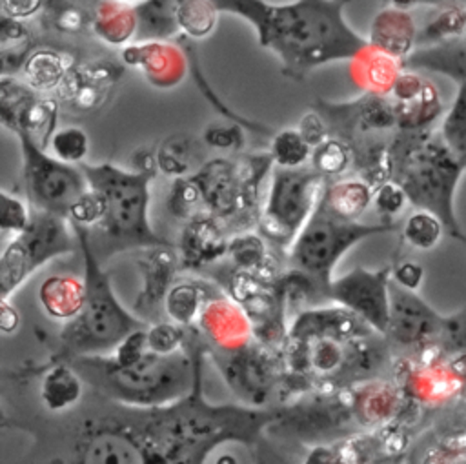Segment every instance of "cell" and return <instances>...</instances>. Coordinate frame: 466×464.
I'll return each mask as SVG.
<instances>
[{
    "instance_id": "cell-39",
    "label": "cell",
    "mask_w": 466,
    "mask_h": 464,
    "mask_svg": "<svg viewBox=\"0 0 466 464\" xmlns=\"http://www.w3.org/2000/svg\"><path fill=\"white\" fill-rule=\"evenodd\" d=\"M466 31V13L461 9H446L424 31L419 33L417 44H439L444 40L459 38Z\"/></svg>"
},
{
    "instance_id": "cell-51",
    "label": "cell",
    "mask_w": 466,
    "mask_h": 464,
    "mask_svg": "<svg viewBox=\"0 0 466 464\" xmlns=\"http://www.w3.org/2000/svg\"><path fill=\"white\" fill-rule=\"evenodd\" d=\"M304 464H339V460H337V455L331 453L329 449L319 448L309 455V459Z\"/></svg>"
},
{
    "instance_id": "cell-26",
    "label": "cell",
    "mask_w": 466,
    "mask_h": 464,
    "mask_svg": "<svg viewBox=\"0 0 466 464\" xmlns=\"http://www.w3.org/2000/svg\"><path fill=\"white\" fill-rule=\"evenodd\" d=\"M397 129L404 133H420L442 115V102L437 87L426 80L424 87L404 102H393Z\"/></svg>"
},
{
    "instance_id": "cell-3",
    "label": "cell",
    "mask_w": 466,
    "mask_h": 464,
    "mask_svg": "<svg viewBox=\"0 0 466 464\" xmlns=\"http://www.w3.org/2000/svg\"><path fill=\"white\" fill-rule=\"evenodd\" d=\"M393 180L402 186L415 209L435 213L446 233L466 244V233L455 217V191L466 171L444 144L441 133H404L391 140Z\"/></svg>"
},
{
    "instance_id": "cell-22",
    "label": "cell",
    "mask_w": 466,
    "mask_h": 464,
    "mask_svg": "<svg viewBox=\"0 0 466 464\" xmlns=\"http://www.w3.org/2000/svg\"><path fill=\"white\" fill-rule=\"evenodd\" d=\"M137 11L135 5L118 0H98L93 13L91 29L107 45L124 47L137 36Z\"/></svg>"
},
{
    "instance_id": "cell-18",
    "label": "cell",
    "mask_w": 466,
    "mask_h": 464,
    "mask_svg": "<svg viewBox=\"0 0 466 464\" xmlns=\"http://www.w3.org/2000/svg\"><path fill=\"white\" fill-rule=\"evenodd\" d=\"M417 36L419 29L406 9L386 7L373 16L368 42L391 56L404 60L415 49Z\"/></svg>"
},
{
    "instance_id": "cell-16",
    "label": "cell",
    "mask_w": 466,
    "mask_h": 464,
    "mask_svg": "<svg viewBox=\"0 0 466 464\" xmlns=\"http://www.w3.org/2000/svg\"><path fill=\"white\" fill-rule=\"evenodd\" d=\"M228 244L220 222L215 215L198 211L187 218L180 233V266L182 267H202L228 255Z\"/></svg>"
},
{
    "instance_id": "cell-41",
    "label": "cell",
    "mask_w": 466,
    "mask_h": 464,
    "mask_svg": "<svg viewBox=\"0 0 466 464\" xmlns=\"http://www.w3.org/2000/svg\"><path fill=\"white\" fill-rule=\"evenodd\" d=\"M198 202H202V195L191 175L173 178L167 193V209L173 217L191 218L193 215H197L193 213V209Z\"/></svg>"
},
{
    "instance_id": "cell-6",
    "label": "cell",
    "mask_w": 466,
    "mask_h": 464,
    "mask_svg": "<svg viewBox=\"0 0 466 464\" xmlns=\"http://www.w3.org/2000/svg\"><path fill=\"white\" fill-rule=\"evenodd\" d=\"M100 362L106 368L102 375L104 388L126 404L157 408L184 397L191 389V362L182 349L171 355L147 351L129 366H116L111 358H100Z\"/></svg>"
},
{
    "instance_id": "cell-25",
    "label": "cell",
    "mask_w": 466,
    "mask_h": 464,
    "mask_svg": "<svg viewBox=\"0 0 466 464\" xmlns=\"http://www.w3.org/2000/svg\"><path fill=\"white\" fill-rule=\"evenodd\" d=\"M204 146L187 133H175L164 138L157 147V167L171 178L187 177L195 173L206 160H202Z\"/></svg>"
},
{
    "instance_id": "cell-5",
    "label": "cell",
    "mask_w": 466,
    "mask_h": 464,
    "mask_svg": "<svg viewBox=\"0 0 466 464\" xmlns=\"http://www.w3.org/2000/svg\"><path fill=\"white\" fill-rule=\"evenodd\" d=\"M399 226V222L364 224L346 220L333 215L319 200L306 226L291 244V262L297 269L308 273L328 289V284L333 280L331 271L335 264L351 246L368 237L395 231Z\"/></svg>"
},
{
    "instance_id": "cell-46",
    "label": "cell",
    "mask_w": 466,
    "mask_h": 464,
    "mask_svg": "<svg viewBox=\"0 0 466 464\" xmlns=\"http://www.w3.org/2000/svg\"><path fill=\"white\" fill-rule=\"evenodd\" d=\"M104 217V202L95 189H87L69 209L67 220L84 227H95Z\"/></svg>"
},
{
    "instance_id": "cell-15",
    "label": "cell",
    "mask_w": 466,
    "mask_h": 464,
    "mask_svg": "<svg viewBox=\"0 0 466 464\" xmlns=\"http://www.w3.org/2000/svg\"><path fill=\"white\" fill-rule=\"evenodd\" d=\"M120 62L142 73L144 80L155 89L177 87L187 75V53L182 42L142 40L120 49Z\"/></svg>"
},
{
    "instance_id": "cell-24",
    "label": "cell",
    "mask_w": 466,
    "mask_h": 464,
    "mask_svg": "<svg viewBox=\"0 0 466 464\" xmlns=\"http://www.w3.org/2000/svg\"><path fill=\"white\" fill-rule=\"evenodd\" d=\"M375 189L362 178H344L326 182L320 191V202L337 217L357 220L373 202Z\"/></svg>"
},
{
    "instance_id": "cell-21",
    "label": "cell",
    "mask_w": 466,
    "mask_h": 464,
    "mask_svg": "<svg viewBox=\"0 0 466 464\" xmlns=\"http://www.w3.org/2000/svg\"><path fill=\"white\" fill-rule=\"evenodd\" d=\"M75 60L62 49L51 45H36L22 66V80L38 93L56 91Z\"/></svg>"
},
{
    "instance_id": "cell-49",
    "label": "cell",
    "mask_w": 466,
    "mask_h": 464,
    "mask_svg": "<svg viewBox=\"0 0 466 464\" xmlns=\"http://www.w3.org/2000/svg\"><path fill=\"white\" fill-rule=\"evenodd\" d=\"M46 7V0H2L0 9L4 16L15 20H27Z\"/></svg>"
},
{
    "instance_id": "cell-1",
    "label": "cell",
    "mask_w": 466,
    "mask_h": 464,
    "mask_svg": "<svg viewBox=\"0 0 466 464\" xmlns=\"http://www.w3.org/2000/svg\"><path fill=\"white\" fill-rule=\"evenodd\" d=\"M218 13H231L249 22L260 47L280 62L291 80H304L313 69L339 60H351L366 45L344 18L351 0H295L269 4L266 0H211Z\"/></svg>"
},
{
    "instance_id": "cell-44",
    "label": "cell",
    "mask_w": 466,
    "mask_h": 464,
    "mask_svg": "<svg viewBox=\"0 0 466 464\" xmlns=\"http://www.w3.org/2000/svg\"><path fill=\"white\" fill-rule=\"evenodd\" d=\"M184 329L175 322H157L147 328V349L157 355H171L182 349Z\"/></svg>"
},
{
    "instance_id": "cell-42",
    "label": "cell",
    "mask_w": 466,
    "mask_h": 464,
    "mask_svg": "<svg viewBox=\"0 0 466 464\" xmlns=\"http://www.w3.org/2000/svg\"><path fill=\"white\" fill-rule=\"evenodd\" d=\"M371 204L375 211L382 217V222L393 224L410 204V198L402 186L391 178L375 189Z\"/></svg>"
},
{
    "instance_id": "cell-47",
    "label": "cell",
    "mask_w": 466,
    "mask_h": 464,
    "mask_svg": "<svg viewBox=\"0 0 466 464\" xmlns=\"http://www.w3.org/2000/svg\"><path fill=\"white\" fill-rule=\"evenodd\" d=\"M297 129L302 135V138L311 146V149L331 136L329 135L331 131H329L326 120L315 109H311V111H308L300 116V120L297 124Z\"/></svg>"
},
{
    "instance_id": "cell-38",
    "label": "cell",
    "mask_w": 466,
    "mask_h": 464,
    "mask_svg": "<svg viewBox=\"0 0 466 464\" xmlns=\"http://www.w3.org/2000/svg\"><path fill=\"white\" fill-rule=\"evenodd\" d=\"M49 151L55 158L78 166L89 153V136L78 126L60 127L49 140Z\"/></svg>"
},
{
    "instance_id": "cell-28",
    "label": "cell",
    "mask_w": 466,
    "mask_h": 464,
    "mask_svg": "<svg viewBox=\"0 0 466 464\" xmlns=\"http://www.w3.org/2000/svg\"><path fill=\"white\" fill-rule=\"evenodd\" d=\"M82 397V380L73 366H51L40 382V398L49 411H66Z\"/></svg>"
},
{
    "instance_id": "cell-8",
    "label": "cell",
    "mask_w": 466,
    "mask_h": 464,
    "mask_svg": "<svg viewBox=\"0 0 466 464\" xmlns=\"http://www.w3.org/2000/svg\"><path fill=\"white\" fill-rule=\"evenodd\" d=\"M76 235L66 217L33 207L29 226L13 237L0 257V291L7 298L46 262L73 253Z\"/></svg>"
},
{
    "instance_id": "cell-37",
    "label": "cell",
    "mask_w": 466,
    "mask_h": 464,
    "mask_svg": "<svg viewBox=\"0 0 466 464\" xmlns=\"http://www.w3.org/2000/svg\"><path fill=\"white\" fill-rule=\"evenodd\" d=\"M353 164L351 146L337 136L326 138L322 144L313 147L309 166L322 175L326 180L342 175Z\"/></svg>"
},
{
    "instance_id": "cell-50",
    "label": "cell",
    "mask_w": 466,
    "mask_h": 464,
    "mask_svg": "<svg viewBox=\"0 0 466 464\" xmlns=\"http://www.w3.org/2000/svg\"><path fill=\"white\" fill-rule=\"evenodd\" d=\"M20 326V315L16 311L15 306L7 304V298H2V306H0V329L5 335H11L13 331H16Z\"/></svg>"
},
{
    "instance_id": "cell-11",
    "label": "cell",
    "mask_w": 466,
    "mask_h": 464,
    "mask_svg": "<svg viewBox=\"0 0 466 464\" xmlns=\"http://www.w3.org/2000/svg\"><path fill=\"white\" fill-rule=\"evenodd\" d=\"M391 266L380 269L355 267L328 284L326 295L364 320L379 335H386L390 324Z\"/></svg>"
},
{
    "instance_id": "cell-20",
    "label": "cell",
    "mask_w": 466,
    "mask_h": 464,
    "mask_svg": "<svg viewBox=\"0 0 466 464\" xmlns=\"http://www.w3.org/2000/svg\"><path fill=\"white\" fill-rule=\"evenodd\" d=\"M137 264L144 278V287L137 300V309L155 308L166 298V293L171 287V277L175 275L178 264L177 253L173 251V246L147 247Z\"/></svg>"
},
{
    "instance_id": "cell-48",
    "label": "cell",
    "mask_w": 466,
    "mask_h": 464,
    "mask_svg": "<svg viewBox=\"0 0 466 464\" xmlns=\"http://www.w3.org/2000/svg\"><path fill=\"white\" fill-rule=\"evenodd\" d=\"M391 280L408 291H419L424 280V267L415 260H402L391 267Z\"/></svg>"
},
{
    "instance_id": "cell-27",
    "label": "cell",
    "mask_w": 466,
    "mask_h": 464,
    "mask_svg": "<svg viewBox=\"0 0 466 464\" xmlns=\"http://www.w3.org/2000/svg\"><path fill=\"white\" fill-rule=\"evenodd\" d=\"M178 0H142L135 5L137 11V36L142 40H169L180 33L177 22Z\"/></svg>"
},
{
    "instance_id": "cell-52",
    "label": "cell",
    "mask_w": 466,
    "mask_h": 464,
    "mask_svg": "<svg viewBox=\"0 0 466 464\" xmlns=\"http://www.w3.org/2000/svg\"><path fill=\"white\" fill-rule=\"evenodd\" d=\"M118 2H124V4H129V5H137V4H140L142 0H118Z\"/></svg>"
},
{
    "instance_id": "cell-36",
    "label": "cell",
    "mask_w": 466,
    "mask_h": 464,
    "mask_svg": "<svg viewBox=\"0 0 466 464\" xmlns=\"http://www.w3.org/2000/svg\"><path fill=\"white\" fill-rule=\"evenodd\" d=\"M311 151V146L302 138L297 127H284L277 131L269 142V155L277 167H304Z\"/></svg>"
},
{
    "instance_id": "cell-35",
    "label": "cell",
    "mask_w": 466,
    "mask_h": 464,
    "mask_svg": "<svg viewBox=\"0 0 466 464\" xmlns=\"http://www.w3.org/2000/svg\"><path fill=\"white\" fill-rule=\"evenodd\" d=\"M400 231L408 246L419 251H430L441 242L446 227L435 213L428 209H415L406 217Z\"/></svg>"
},
{
    "instance_id": "cell-32",
    "label": "cell",
    "mask_w": 466,
    "mask_h": 464,
    "mask_svg": "<svg viewBox=\"0 0 466 464\" xmlns=\"http://www.w3.org/2000/svg\"><path fill=\"white\" fill-rule=\"evenodd\" d=\"M439 133L448 149L466 169V82L459 84L457 95L442 116Z\"/></svg>"
},
{
    "instance_id": "cell-33",
    "label": "cell",
    "mask_w": 466,
    "mask_h": 464,
    "mask_svg": "<svg viewBox=\"0 0 466 464\" xmlns=\"http://www.w3.org/2000/svg\"><path fill=\"white\" fill-rule=\"evenodd\" d=\"M206 302V291L197 282H177L164 298L167 317L180 326L191 324Z\"/></svg>"
},
{
    "instance_id": "cell-2",
    "label": "cell",
    "mask_w": 466,
    "mask_h": 464,
    "mask_svg": "<svg viewBox=\"0 0 466 464\" xmlns=\"http://www.w3.org/2000/svg\"><path fill=\"white\" fill-rule=\"evenodd\" d=\"M89 187L104 202V217L89 229V242L98 260L131 247L171 246L149 222V186L155 173L124 169L111 162L78 164Z\"/></svg>"
},
{
    "instance_id": "cell-4",
    "label": "cell",
    "mask_w": 466,
    "mask_h": 464,
    "mask_svg": "<svg viewBox=\"0 0 466 464\" xmlns=\"http://www.w3.org/2000/svg\"><path fill=\"white\" fill-rule=\"evenodd\" d=\"M71 226L84 260L86 302L80 315L62 329V342L76 357L115 351L126 337L146 328V320L135 317L118 302L109 277L91 247L89 229L73 222Z\"/></svg>"
},
{
    "instance_id": "cell-9",
    "label": "cell",
    "mask_w": 466,
    "mask_h": 464,
    "mask_svg": "<svg viewBox=\"0 0 466 464\" xmlns=\"http://www.w3.org/2000/svg\"><path fill=\"white\" fill-rule=\"evenodd\" d=\"M15 136L20 142L22 180L29 204L35 209L67 218L73 204L89 189L80 166L55 158L24 133Z\"/></svg>"
},
{
    "instance_id": "cell-14",
    "label": "cell",
    "mask_w": 466,
    "mask_h": 464,
    "mask_svg": "<svg viewBox=\"0 0 466 464\" xmlns=\"http://www.w3.org/2000/svg\"><path fill=\"white\" fill-rule=\"evenodd\" d=\"M442 315L415 291L390 282V324L386 335L402 346H428L439 340Z\"/></svg>"
},
{
    "instance_id": "cell-29",
    "label": "cell",
    "mask_w": 466,
    "mask_h": 464,
    "mask_svg": "<svg viewBox=\"0 0 466 464\" xmlns=\"http://www.w3.org/2000/svg\"><path fill=\"white\" fill-rule=\"evenodd\" d=\"M82 464H146L144 453L122 433L106 431L95 435L82 457Z\"/></svg>"
},
{
    "instance_id": "cell-43",
    "label": "cell",
    "mask_w": 466,
    "mask_h": 464,
    "mask_svg": "<svg viewBox=\"0 0 466 464\" xmlns=\"http://www.w3.org/2000/svg\"><path fill=\"white\" fill-rule=\"evenodd\" d=\"M202 144L220 151H240L246 144L244 131L238 124L209 122L202 133Z\"/></svg>"
},
{
    "instance_id": "cell-45",
    "label": "cell",
    "mask_w": 466,
    "mask_h": 464,
    "mask_svg": "<svg viewBox=\"0 0 466 464\" xmlns=\"http://www.w3.org/2000/svg\"><path fill=\"white\" fill-rule=\"evenodd\" d=\"M437 344L446 353H466V308L442 318V328Z\"/></svg>"
},
{
    "instance_id": "cell-40",
    "label": "cell",
    "mask_w": 466,
    "mask_h": 464,
    "mask_svg": "<svg viewBox=\"0 0 466 464\" xmlns=\"http://www.w3.org/2000/svg\"><path fill=\"white\" fill-rule=\"evenodd\" d=\"M0 231L2 235L16 237L22 233L33 217V206H27L25 200H22L18 195L9 193L7 189L0 191Z\"/></svg>"
},
{
    "instance_id": "cell-7",
    "label": "cell",
    "mask_w": 466,
    "mask_h": 464,
    "mask_svg": "<svg viewBox=\"0 0 466 464\" xmlns=\"http://www.w3.org/2000/svg\"><path fill=\"white\" fill-rule=\"evenodd\" d=\"M326 178L309 167H273L269 189L258 215V231L269 242L286 247L311 217Z\"/></svg>"
},
{
    "instance_id": "cell-31",
    "label": "cell",
    "mask_w": 466,
    "mask_h": 464,
    "mask_svg": "<svg viewBox=\"0 0 466 464\" xmlns=\"http://www.w3.org/2000/svg\"><path fill=\"white\" fill-rule=\"evenodd\" d=\"M228 255L233 260L237 269L249 271L257 275L262 282H268V278L271 277L269 257H268L262 235H257V233L235 235L228 244Z\"/></svg>"
},
{
    "instance_id": "cell-23",
    "label": "cell",
    "mask_w": 466,
    "mask_h": 464,
    "mask_svg": "<svg viewBox=\"0 0 466 464\" xmlns=\"http://www.w3.org/2000/svg\"><path fill=\"white\" fill-rule=\"evenodd\" d=\"M38 300L51 318L71 322L80 315L86 302L84 278L69 275L49 277L40 284Z\"/></svg>"
},
{
    "instance_id": "cell-13",
    "label": "cell",
    "mask_w": 466,
    "mask_h": 464,
    "mask_svg": "<svg viewBox=\"0 0 466 464\" xmlns=\"http://www.w3.org/2000/svg\"><path fill=\"white\" fill-rule=\"evenodd\" d=\"M124 73V64L95 58L86 64H75L56 89V100L75 113L96 111L111 95Z\"/></svg>"
},
{
    "instance_id": "cell-10",
    "label": "cell",
    "mask_w": 466,
    "mask_h": 464,
    "mask_svg": "<svg viewBox=\"0 0 466 464\" xmlns=\"http://www.w3.org/2000/svg\"><path fill=\"white\" fill-rule=\"evenodd\" d=\"M58 100L38 93L13 75L0 78V120L13 135L24 133L42 149L49 147L58 122Z\"/></svg>"
},
{
    "instance_id": "cell-12",
    "label": "cell",
    "mask_w": 466,
    "mask_h": 464,
    "mask_svg": "<svg viewBox=\"0 0 466 464\" xmlns=\"http://www.w3.org/2000/svg\"><path fill=\"white\" fill-rule=\"evenodd\" d=\"M313 109L326 120L329 131L350 146L359 135L368 138L375 133L397 129V115L390 96L364 93L351 102H328L317 98Z\"/></svg>"
},
{
    "instance_id": "cell-34",
    "label": "cell",
    "mask_w": 466,
    "mask_h": 464,
    "mask_svg": "<svg viewBox=\"0 0 466 464\" xmlns=\"http://www.w3.org/2000/svg\"><path fill=\"white\" fill-rule=\"evenodd\" d=\"M218 20V9L211 0H178L177 22L180 33L187 38H206L213 33Z\"/></svg>"
},
{
    "instance_id": "cell-30",
    "label": "cell",
    "mask_w": 466,
    "mask_h": 464,
    "mask_svg": "<svg viewBox=\"0 0 466 464\" xmlns=\"http://www.w3.org/2000/svg\"><path fill=\"white\" fill-rule=\"evenodd\" d=\"M36 45L33 44L31 31L24 20H15L2 15L0 22V56L2 75H13L22 69L25 58Z\"/></svg>"
},
{
    "instance_id": "cell-19",
    "label": "cell",
    "mask_w": 466,
    "mask_h": 464,
    "mask_svg": "<svg viewBox=\"0 0 466 464\" xmlns=\"http://www.w3.org/2000/svg\"><path fill=\"white\" fill-rule=\"evenodd\" d=\"M402 67L408 71H433L462 84L466 82V40L451 38L415 47L402 60Z\"/></svg>"
},
{
    "instance_id": "cell-17",
    "label": "cell",
    "mask_w": 466,
    "mask_h": 464,
    "mask_svg": "<svg viewBox=\"0 0 466 464\" xmlns=\"http://www.w3.org/2000/svg\"><path fill=\"white\" fill-rule=\"evenodd\" d=\"M402 71V60L371 44L350 60V76L353 84L371 95L390 96Z\"/></svg>"
}]
</instances>
